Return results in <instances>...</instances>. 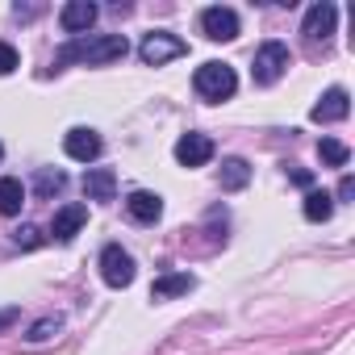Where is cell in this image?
Returning a JSON list of instances; mask_svg holds the SVG:
<instances>
[{"label":"cell","instance_id":"10","mask_svg":"<svg viewBox=\"0 0 355 355\" xmlns=\"http://www.w3.org/2000/svg\"><path fill=\"white\" fill-rule=\"evenodd\" d=\"M84 222H88V205H63V209L55 214V222H51V234H55L59 243H71V239L84 230Z\"/></svg>","mask_w":355,"mask_h":355},{"label":"cell","instance_id":"12","mask_svg":"<svg viewBox=\"0 0 355 355\" xmlns=\"http://www.w3.org/2000/svg\"><path fill=\"white\" fill-rule=\"evenodd\" d=\"M347 109H351V96H347V88H330L318 105H313V121H343L347 117Z\"/></svg>","mask_w":355,"mask_h":355},{"label":"cell","instance_id":"24","mask_svg":"<svg viewBox=\"0 0 355 355\" xmlns=\"http://www.w3.org/2000/svg\"><path fill=\"white\" fill-rule=\"evenodd\" d=\"M351 193H355V180H351V175H343V184H338V197H343V201H347V197H351Z\"/></svg>","mask_w":355,"mask_h":355},{"label":"cell","instance_id":"8","mask_svg":"<svg viewBox=\"0 0 355 355\" xmlns=\"http://www.w3.org/2000/svg\"><path fill=\"white\" fill-rule=\"evenodd\" d=\"M63 150H67L76 163H92V159L101 155V134H96V130H84V125H76V130H67Z\"/></svg>","mask_w":355,"mask_h":355},{"label":"cell","instance_id":"17","mask_svg":"<svg viewBox=\"0 0 355 355\" xmlns=\"http://www.w3.org/2000/svg\"><path fill=\"white\" fill-rule=\"evenodd\" d=\"M247 180H251L247 159H226V163H222V189H226V193H239Z\"/></svg>","mask_w":355,"mask_h":355},{"label":"cell","instance_id":"18","mask_svg":"<svg viewBox=\"0 0 355 355\" xmlns=\"http://www.w3.org/2000/svg\"><path fill=\"white\" fill-rule=\"evenodd\" d=\"M330 214H334V197L330 193H322V189L305 193V218L309 222H330Z\"/></svg>","mask_w":355,"mask_h":355},{"label":"cell","instance_id":"14","mask_svg":"<svg viewBox=\"0 0 355 355\" xmlns=\"http://www.w3.org/2000/svg\"><path fill=\"white\" fill-rule=\"evenodd\" d=\"M125 209H130L134 222H159L163 201H159L155 193H130V197H125Z\"/></svg>","mask_w":355,"mask_h":355},{"label":"cell","instance_id":"4","mask_svg":"<svg viewBox=\"0 0 355 355\" xmlns=\"http://www.w3.org/2000/svg\"><path fill=\"white\" fill-rule=\"evenodd\" d=\"M284 67H288V46H284V42H263V46L255 51L251 76H255V84H276V80L284 76Z\"/></svg>","mask_w":355,"mask_h":355},{"label":"cell","instance_id":"19","mask_svg":"<svg viewBox=\"0 0 355 355\" xmlns=\"http://www.w3.org/2000/svg\"><path fill=\"white\" fill-rule=\"evenodd\" d=\"M318 155H322V163H330V167H343V163L351 159V150H347L343 142H334V138H322V142H318Z\"/></svg>","mask_w":355,"mask_h":355},{"label":"cell","instance_id":"25","mask_svg":"<svg viewBox=\"0 0 355 355\" xmlns=\"http://www.w3.org/2000/svg\"><path fill=\"white\" fill-rule=\"evenodd\" d=\"M13 322H17V309H0V330L13 326Z\"/></svg>","mask_w":355,"mask_h":355},{"label":"cell","instance_id":"16","mask_svg":"<svg viewBox=\"0 0 355 355\" xmlns=\"http://www.w3.org/2000/svg\"><path fill=\"white\" fill-rule=\"evenodd\" d=\"M193 288V276L189 272H171V276H159L155 284H150V297L155 301H167V297H180V293H189Z\"/></svg>","mask_w":355,"mask_h":355},{"label":"cell","instance_id":"9","mask_svg":"<svg viewBox=\"0 0 355 355\" xmlns=\"http://www.w3.org/2000/svg\"><path fill=\"white\" fill-rule=\"evenodd\" d=\"M334 21H338V9L334 5H313L309 13H305V26H301V34L309 38V42H326L330 34H334Z\"/></svg>","mask_w":355,"mask_h":355},{"label":"cell","instance_id":"1","mask_svg":"<svg viewBox=\"0 0 355 355\" xmlns=\"http://www.w3.org/2000/svg\"><path fill=\"white\" fill-rule=\"evenodd\" d=\"M125 51H130V42L121 34H96V38L71 42L59 55V63H67V59H80V63H113V59H125Z\"/></svg>","mask_w":355,"mask_h":355},{"label":"cell","instance_id":"3","mask_svg":"<svg viewBox=\"0 0 355 355\" xmlns=\"http://www.w3.org/2000/svg\"><path fill=\"white\" fill-rule=\"evenodd\" d=\"M189 46H184V38H175V34H167V30H155V34H146L142 38V46H138V59L146 63V67H163V63H171V59H180Z\"/></svg>","mask_w":355,"mask_h":355},{"label":"cell","instance_id":"2","mask_svg":"<svg viewBox=\"0 0 355 355\" xmlns=\"http://www.w3.org/2000/svg\"><path fill=\"white\" fill-rule=\"evenodd\" d=\"M193 88H197V96H205V101H230V96H234V88H239V76H234V67H230V63L209 59V63H201V67H197Z\"/></svg>","mask_w":355,"mask_h":355},{"label":"cell","instance_id":"11","mask_svg":"<svg viewBox=\"0 0 355 355\" xmlns=\"http://www.w3.org/2000/svg\"><path fill=\"white\" fill-rule=\"evenodd\" d=\"M96 5L92 0H71V5H63V13H59V26L67 30V34H84V30H92V21H96Z\"/></svg>","mask_w":355,"mask_h":355},{"label":"cell","instance_id":"22","mask_svg":"<svg viewBox=\"0 0 355 355\" xmlns=\"http://www.w3.org/2000/svg\"><path fill=\"white\" fill-rule=\"evenodd\" d=\"M38 189H42V193H59V189H63V175H59V171H42V175H38Z\"/></svg>","mask_w":355,"mask_h":355},{"label":"cell","instance_id":"26","mask_svg":"<svg viewBox=\"0 0 355 355\" xmlns=\"http://www.w3.org/2000/svg\"><path fill=\"white\" fill-rule=\"evenodd\" d=\"M0 159H5V146H0Z\"/></svg>","mask_w":355,"mask_h":355},{"label":"cell","instance_id":"15","mask_svg":"<svg viewBox=\"0 0 355 355\" xmlns=\"http://www.w3.org/2000/svg\"><path fill=\"white\" fill-rule=\"evenodd\" d=\"M21 205H26L21 180H17V175H5V180H0V214H5V218H17Z\"/></svg>","mask_w":355,"mask_h":355},{"label":"cell","instance_id":"21","mask_svg":"<svg viewBox=\"0 0 355 355\" xmlns=\"http://www.w3.org/2000/svg\"><path fill=\"white\" fill-rule=\"evenodd\" d=\"M59 326H63V322H59V318H42V322H38V326H34V330H30V338H34V343H42V338H51V334H55V330H59Z\"/></svg>","mask_w":355,"mask_h":355},{"label":"cell","instance_id":"20","mask_svg":"<svg viewBox=\"0 0 355 355\" xmlns=\"http://www.w3.org/2000/svg\"><path fill=\"white\" fill-rule=\"evenodd\" d=\"M17 71V51L9 42H0V76H13Z\"/></svg>","mask_w":355,"mask_h":355},{"label":"cell","instance_id":"5","mask_svg":"<svg viewBox=\"0 0 355 355\" xmlns=\"http://www.w3.org/2000/svg\"><path fill=\"white\" fill-rule=\"evenodd\" d=\"M101 276H105L109 288H125V284H134V255L121 251L117 243H109V247L101 251Z\"/></svg>","mask_w":355,"mask_h":355},{"label":"cell","instance_id":"23","mask_svg":"<svg viewBox=\"0 0 355 355\" xmlns=\"http://www.w3.org/2000/svg\"><path fill=\"white\" fill-rule=\"evenodd\" d=\"M34 234H38L34 226H21V230H17V243H21V247H34V243H38Z\"/></svg>","mask_w":355,"mask_h":355},{"label":"cell","instance_id":"7","mask_svg":"<svg viewBox=\"0 0 355 355\" xmlns=\"http://www.w3.org/2000/svg\"><path fill=\"white\" fill-rule=\"evenodd\" d=\"M214 159V138L209 134H184L175 142V163L180 167H205Z\"/></svg>","mask_w":355,"mask_h":355},{"label":"cell","instance_id":"6","mask_svg":"<svg viewBox=\"0 0 355 355\" xmlns=\"http://www.w3.org/2000/svg\"><path fill=\"white\" fill-rule=\"evenodd\" d=\"M201 30H205V38H214V42H234L239 38V13L234 9H205L201 13Z\"/></svg>","mask_w":355,"mask_h":355},{"label":"cell","instance_id":"13","mask_svg":"<svg viewBox=\"0 0 355 355\" xmlns=\"http://www.w3.org/2000/svg\"><path fill=\"white\" fill-rule=\"evenodd\" d=\"M84 193H88V201H113L117 175H113L109 167H92V171L84 175Z\"/></svg>","mask_w":355,"mask_h":355}]
</instances>
